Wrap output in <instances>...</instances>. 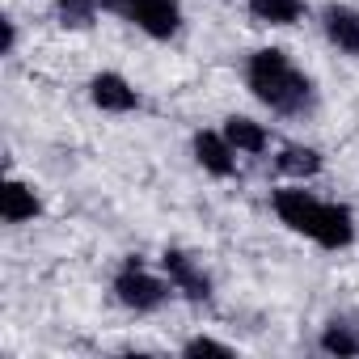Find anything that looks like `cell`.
I'll list each match as a JSON object with an SVG mask.
<instances>
[{
  "instance_id": "6da1fadb",
  "label": "cell",
  "mask_w": 359,
  "mask_h": 359,
  "mask_svg": "<svg viewBox=\"0 0 359 359\" xmlns=\"http://www.w3.org/2000/svg\"><path fill=\"white\" fill-rule=\"evenodd\" d=\"M245 89L254 102H262L279 118H309L317 110V81L283 51V47H258L245 55Z\"/></svg>"
},
{
  "instance_id": "7a4b0ae2",
  "label": "cell",
  "mask_w": 359,
  "mask_h": 359,
  "mask_svg": "<svg viewBox=\"0 0 359 359\" xmlns=\"http://www.w3.org/2000/svg\"><path fill=\"white\" fill-rule=\"evenodd\" d=\"M271 212L279 216L283 229H292L296 237L330 250V254H342L355 245V212L346 203H334V199H321L313 191H304V182H287V187H275L271 191Z\"/></svg>"
},
{
  "instance_id": "3957f363",
  "label": "cell",
  "mask_w": 359,
  "mask_h": 359,
  "mask_svg": "<svg viewBox=\"0 0 359 359\" xmlns=\"http://www.w3.org/2000/svg\"><path fill=\"white\" fill-rule=\"evenodd\" d=\"M110 292H114V300H118L127 313L148 317V313H161V309L169 304L173 283L165 279V271L156 275V271H148L140 258H123L118 271H114V279H110Z\"/></svg>"
},
{
  "instance_id": "277c9868",
  "label": "cell",
  "mask_w": 359,
  "mask_h": 359,
  "mask_svg": "<svg viewBox=\"0 0 359 359\" xmlns=\"http://www.w3.org/2000/svg\"><path fill=\"white\" fill-rule=\"evenodd\" d=\"M102 9L123 18L127 26H135L140 34L169 43L177 30H182V0H102Z\"/></svg>"
},
{
  "instance_id": "5b68a950",
  "label": "cell",
  "mask_w": 359,
  "mask_h": 359,
  "mask_svg": "<svg viewBox=\"0 0 359 359\" xmlns=\"http://www.w3.org/2000/svg\"><path fill=\"white\" fill-rule=\"evenodd\" d=\"M161 271H165V279L173 283V292L182 296V300H191V304H208V300H212V292H216V283H212L208 266H203L195 254L177 250V245H169V250L161 254Z\"/></svg>"
},
{
  "instance_id": "8992f818",
  "label": "cell",
  "mask_w": 359,
  "mask_h": 359,
  "mask_svg": "<svg viewBox=\"0 0 359 359\" xmlns=\"http://www.w3.org/2000/svg\"><path fill=\"white\" fill-rule=\"evenodd\" d=\"M191 152H195V165L208 173V177H220V182H229V177H237V148L229 144L224 131L216 127H199L191 135Z\"/></svg>"
},
{
  "instance_id": "52a82bcc",
  "label": "cell",
  "mask_w": 359,
  "mask_h": 359,
  "mask_svg": "<svg viewBox=\"0 0 359 359\" xmlns=\"http://www.w3.org/2000/svg\"><path fill=\"white\" fill-rule=\"evenodd\" d=\"M317 26L325 34V43L351 60H359V9L342 5V0H325L317 9Z\"/></svg>"
},
{
  "instance_id": "ba28073f",
  "label": "cell",
  "mask_w": 359,
  "mask_h": 359,
  "mask_svg": "<svg viewBox=\"0 0 359 359\" xmlns=\"http://www.w3.org/2000/svg\"><path fill=\"white\" fill-rule=\"evenodd\" d=\"M89 102H93L97 110H106V114H135V110L144 106L140 89H135L123 72H97V76L89 81Z\"/></svg>"
},
{
  "instance_id": "9c48e42d",
  "label": "cell",
  "mask_w": 359,
  "mask_h": 359,
  "mask_svg": "<svg viewBox=\"0 0 359 359\" xmlns=\"http://www.w3.org/2000/svg\"><path fill=\"white\" fill-rule=\"evenodd\" d=\"M0 216H5V224H30L43 216V199L30 182H22V177H5V187H0Z\"/></svg>"
},
{
  "instance_id": "30bf717a",
  "label": "cell",
  "mask_w": 359,
  "mask_h": 359,
  "mask_svg": "<svg viewBox=\"0 0 359 359\" xmlns=\"http://www.w3.org/2000/svg\"><path fill=\"white\" fill-rule=\"evenodd\" d=\"M275 169L287 177V182H309L325 169V156L313 148V144H283L279 156H275Z\"/></svg>"
},
{
  "instance_id": "8fae6325",
  "label": "cell",
  "mask_w": 359,
  "mask_h": 359,
  "mask_svg": "<svg viewBox=\"0 0 359 359\" xmlns=\"http://www.w3.org/2000/svg\"><path fill=\"white\" fill-rule=\"evenodd\" d=\"M220 131L229 135V144H233L241 156H262V152L271 148V131H266L258 118H250V114H229Z\"/></svg>"
},
{
  "instance_id": "7c38bea8",
  "label": "cell",
  "mask_w": 359,
  "mask_h": 359,
  "mask_svg": "<svg viewBox=\"0 0 359 359\" xmlns=\"http://www.w3.org/2000/svg\"><path fill=\"white\" fill-rule=\"evenodd\" d=\"M317 346L325 355H338V359H355L359 355V325L351 317H330L317 334Z\"/></svg>"
},
{
  "instance_id": "4fadbf2b",
  "label": "cell",
  "mask_w": 359,
  "mask_h": 359,
  "mask_svg": "<svg viewBox=\"0 0 359 359\" xmlns=\"http://www.w3.org/2000/svg\"><path fill=\"white\" fill-rule=\"evenodd\" d=\"M97 13H102V0H55V26L72 30V34L93 30Z\"/></svg>"
},
{
  "instance_id": "5bb4252c",
  "label": "cell",
  "mask_w": 359,
  "mask_h": 359,
  "mask_svg": "<svg viewBox=\"0 0 359 359\" xmlns=\"http://www.w3.org/2000/svg\"><path fill=\"white\" fill-rule=\"evenodd\" d=\"M262 26H296L304 18V0H245Z\"/></svg>"
},
{
  "instance_id": "9a60e30c",
  "label": "cell",
  "mask_w": 359,
  "mask_h": 359,
  "mask_svg": "<svg viewBox=\"0 0 359 359\" xmlns=\"http://www.w3.org/2000/svg\"><path fill=\"white\" fill-rule=\"evenodd\" d=\"M182 355H224V359H233L237 346H229V342H220V338H208V334H195V338L182 342Z\"/></svg>"
},
{
  "instance_id": "2e32d148",
  "label": "cell",
  "mask_w": 359,
  "mask_h": 359,
  "mask_svg": "<svg viewBox=\"0 0 359 359\" xmlns=\"http://www.w3.org/2000/svg\"><path fill=\"white\" fill-rule=\"evenodd\" d=\"M0 30H5V47H0V55H13L18 51V22L13 18H0Z\"/></svg>"
}]
</instances>
